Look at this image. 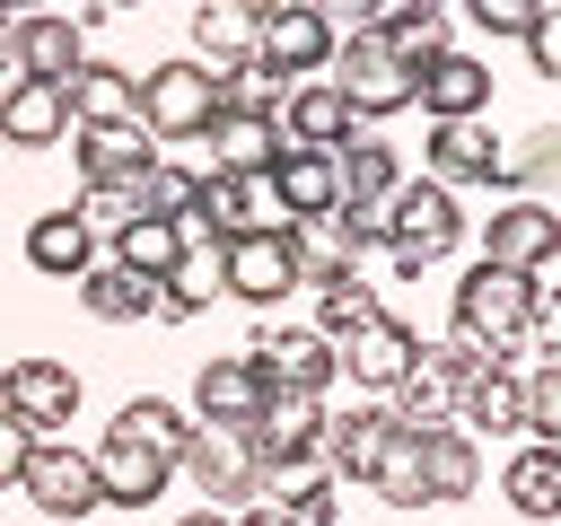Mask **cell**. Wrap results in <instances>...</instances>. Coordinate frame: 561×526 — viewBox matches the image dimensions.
Instances as JSON below:
<instances>
[{"label": "cell", "instance_id": "cell-50", "mask_svg": "<svg viewBox=\"0 0 561 526\" xmlns=\"http://www.w3.org/2000/svg\"><path fill=\"white\" fill-rule=\"evenodd\" d=\"M245 9H254V18H263V9H316V0H245Z\"/></svg>", "mask_w": 561, "mask_h": 526}, {"label": "cell", "instance_id": "cell-18", "mask_svg": "<svg viewBox=\"0 0 561 526\" xmlns=\"http://www.w3.org/2000/svg\"><path fill=\"white\" fill-rule=\"evenodd\" d=\"M272 123H280V140H289V149H333V140H351V132H359L333 79H289V96H280V114H272Z\"/></svg>", "mask_w": 561, "mask_h": 526}, {"label": "cell", "instance_id": "cell-31", "mask_svg": "<svg viewBox=\"0 0 561 526\" xmlns=\"http://www.w3.org/2000/svg\"><path fill=\"white\" fill-rule=\"evenodd\" d=\"M500 491H508V508L517 517H561V447H543V438H526L517 456H508V473H500Z\"/></svg>", "mask_w": 561, "mask_h": 526}, {"label": "cell", "instance_id": "cell-19", "mask_svg": "<svg viewBox=\"0 0 561 526\" xmlns=\"http://www.w3.org/2000/svg\"><path fill=\"white\" fill-rule=\"evenodd\" d=\"M158 167V140L140 123H79V175L88 184H140Z\"/></svg>", "mask_w": 561, "mask_h": 526}, {"label": "cell", "instance_id": "cell-5", "mask_svg": "<svg viewBox=\"0 0 561 526\" xmlns=\"http://www.w3.org/2000/svg\"><path fill=\"white\" fill-rule=\"evenodd\" d=\"M456 324H473L482 342L517 351V333L535 324V289H526V272H508V263H473V272L456 281Z\"/></svg>", "mask_w": 561, "mask_h": 526}, {"label": "cell", "instance_id": "cell-37", "mask_svg": "<svg viewBox=\"0 0 561 526\" xmlns=\"http://www.w3.org/2000/svg\"><path fill=\"white\" fill-rule=\"evenodd\" d=\"M210 88H219V105H228V114H280V96H289V70H272L263 53H245V61L210 70Z\"/></svg>", "mask_w": 561, "mask_h": 526}, {"label": "cell", "instance_id": "cell-26", "mask_svg": "<svg viewBox=\"0 0 561 526\" xmlns=\"http://www.w3.org/2000/svg\"><path fill=\"white\" fill-rule=\"evenodd\" d=\"M61 132H70V105H61L53 79H18V88L0 96V140H9V149H53Z\"/></svg>", "mask_w": 561, "mask_h": 526}, {"label": "cell", "instance_id": "cell-49", "mask_svg": "<svg viewBox=\"0 0 561 526\" xmlns=\"http://www.w3.org/2000/svg\"><path fill=\"white\" fill-rule=\"evenodd\" d=\"M175 526H228V517H219V500H202V508H193V517H175Z\"/></svg>", "mask_w": 561, "mask_h": 526}, {"label": "cell", "instance_id": "cell-43", "mask_svg": "<svg viewBox=\"0 0 561 526\" xmlns=\"http://www.w3.org/2000/svg\"><path fill=\"white\" fill-rule=\"evenodd\" d=\"M131 210H140V184H79V228L88 237H114Z\"/></svg>", "mask_w": 561, "mask_h": 526}, {"label": "cell", "instance_id": "cell-20", "mask_svg": "<svg viewBox=\"0 0 561 526\" xmlns=\"http://www.w3.org/2000/svg\"><path fill=\"white\" fill-rule=\"evenodd\" d=\"M386 438H394V421H386L377 403L324 412V447H316V465H333V482H368V465L386 456Z\"/></svg>", "mask_w": 561, "mask_h": 526}, {"label": "cell", "instance_id": "cell-38", "mask_svg": "<svg viewBox=\"0 0 561 526\" xmlns=\"http://www.w3.org/2000/svg\"><path fill=\"white\" fill-rule=\"evenodd\" d=\"M114 430H131L140 447H158V456H175V447L193 438V412H184V403H167V395H131V403L114 412Z\"/></svg>", "mask_w": 561, "mask_h": 526}, {"label": "cell", "instance_id": "cell-3", "mask_svg": "<svg viewBox=\"0 0 561 526\" xmlns=\"http://www.w3.org/2000/svg\"><path fill=\"white\" fill-rule=\"evenodd\" d=\"M333 88H342V105H351V123H386V114H403L412 105V61H394L386 44H377V26L368 35H342L333 44Z\"/></svg>", "mask_w": 561, "mask_h": 526}, {"label": "cell", "instance_id": "cell-36", "mask_svg": "<svg viewBox=\"0 0 561 526\" xmlns=\"http://www.w3.org/2000/svg\"><path fill=\"white\" fill-rule=\"evenodd\" d=\"M175 254H184V228H175V219H158V210H131V219L114 228V263H123V272H140V281H158Z\"/></svg>", "mask_w": 561, "mask_h": 526}, {"label": "cell", "instance_id": "cell-51", "mask_svg": "<svg viewBox=\"0 0 561 526\" xmlns=\"http://www.w3.org/2000/svg\"><path fill=\"white\" fill-rule=\"evenodd\" d=\"M18 9H44V0H0V18H18Z\"/></svg>", "mask_w": 561, "mask_h": 526}, {"label": "cell", "instance_id": "cell-41", "mask_svg": "<svg viewBox=\"0 0 561 526\" xmlns=\"http://www.w3.org/2000/svg\"><path fill=\"white\" fill-rule=\"evenodd\" d=\"M368 491H377V500H394V508H421V438H403V430H394V438H386V456L368 465Z\"/></svg>", "mask_w": 561, "mask_h": 526}, {"label": "cell", "instance_id": "cell-15", "mask_svg": "<svg viewBox=\"0 0 561 526\" xmlns=\"http://www.w3.org/2000/svg\"><path fill=\"white\" fill-rule=\"evenodd\" d=\"M333 359L351 368V386L386 395V386H394V377H403V368L421 359V333H412V324H394V316L377 307V316H368L359 333H342V342H333Z\"/></svg>", "mask_w": 561, "mask_h": 526}, {"label": "cell", "instance_id": "cell-8", "mask_svg": "<svg viewBox=\"0 0 561 526\" xmlns=\"http://www.w3.org/2000/svg\"><path fill=\"white\" fill-rule=\"evenodd\" d=\"M245 359H254L263 386H289V395H324V386L342 377V359H333V342H324L316 324H263V333L245 342Z\"/></svg>", "mask_w": 561, "mask_h": 526}, {"label": "cell", "instance_id": "cell-17", "mask_svg": "<svg viewBox=\"0 0 561 526\" xmlns=\"http://www.w3.org/2000/svg\"><path fill=\"white\" fill-rule=\"evenodd\" d=\"M61 105H70V123H140V70L88 53V61L61 79Z\"/></svg>", "mask_w": 561, "mask_h": 526}, {"label": "cell", "instance_id": "cell-30", "mask_svg": "<svg viewBox=\"0 0 561 526\" xmlns=\"http://www.w3.org/2000/svg\"><path fill=\"white\" fill-rule=\"evenodd\" d=\"M202 140H210V167H237V175H245V167H272V158L289 149L272 114H228V105L202 123Z\"/></svg>", "mask_w": 561, "mask_h": 526}, {"label": "cell", "instance_id": "cell-7", "mask_svg": "<svg viewBox=\"0 0 561 526\" xmlns=\"http://www.w3.org/2000/svg\"><path fill=\"white\" fill-rule=\"evenodd\" d=\"M219 289L245 298V307H280L298 289V263H289V228H245L219 245Z\"/></svg>", "mask_w": 561, "mask_h": 526}, {"label": "cell", "instance_id": "cell-32", "mask_svg": "<svg viewBox=\"0 0 561 526\" xmlns=\"http://www.w3.org/2000/svg\"><path fill=\"white\" fill-rule=\"evenodd\" d=\"M552 175H561V123H535L508 149H491V184L500 193H543Z\"/></svg>", "mask_w": 561, "mask_h": 526}, {"label": "cell", "instance_id": "cell-35", "mask_svg": "<svg viewBox=\"0 0 561 526\" xmlns=\"http://www.w3.org/2000/svg\"><path fill=\"white\" fill-rule=\"evenodd\" d=\"M333 184H342V202H386L394 184H403V167H394V149L386 140H333Z\"/></svg>", "mask_w": 561, "mask_h": 526}, {"label": "cell", "instance_id": "cell-24", "mask_svg": "<svg viewBox=\"0 0 561 526\" xmlns=\"http://www.w3.org/2000/svg\"><path fill=\"white\" fill-rule=\"evenodd\" d=\"M456 430L517 438V368H508V359H482V368L456 377Z\"/></svg>", "mask_w": 561, "mask_h": 526}, {"label": "cell", "instance_id": "cell-39", "mask_svg": "<svg viewBox=\"0 0 561 526\" xmlns=\"http://www.w3.org/2000/svg\"><path fill=\"white\" fill-rule=\"evenodd\" d=\"M377 44L394 53V61H430V53H447V9H394L386 26H377Z\"/></svg>", "mask_w": 561, "mask_h": 526}, {"label": "cell", "instance_id": "cell-40", "mask_svg": "<svg viewBox=\"0 0 561 526\" xmlns=\"http://www.w3.org/2000/svg\"><path fill=\"white\" fill-rule=\"evenodd\" d=\"M368 316H377V289H368L359 272H342V281H324V289H316V333H324V342L359 333Z\"/></svg>", "mask_w": 561, "mask_h": 526}, {"label": "cell", "instance_id": "cell-54", "mask_svg": "<svg viewBox=\"0 0 561 526\" xmlns=\"http://www.w3.org/2000/svg\"><path fill=\"white\" fill-rule=\"evenodd\" d=\"M0 26H9V18H0Z\"/></svg>", "mask_w": 561, "mask_h": 526}, {"label": "cell", "instance_id": "cell-44", "mask_svg": "<svg viewBox=\"0 0 561 526\" xmlns=\"http://www.w3.org/2000/svg\"><path fill=\"white\" fill-rule=\"evenodd\" d=\"M543 9H552V0H465V18H473L482 35H526Z\"/></svg>", "mask_w": 561, "mask_h": 526}, {"label": "cell", "instance_id": "cell-29", "mask_svg": "<svg viewBox=\"0 0 561 526\" xmlns=\"http://www.w3.org/2000/svg\"><path fill=\"white\" fill-rule=\"evenodd\" d=\"M79 298H88V316H96V324H140V316L158 324V281H140V272H123L114 254L79 272Z\"/></svg>", "mask_w": 561, "mask_h": 526}, {"label": "cell", "instance_id": "cell-21", "mask_svg": "<svg viewBox=\"0 0 561 526\" xmlns=\"http://www.w3.org/2000/svg\"><path fill=\"white\" fill-rule=\"evenodd\" d=\"M491 132H482V114H465V123H430V140H421V158H430V184H447V193H465V184H491Z\"/></svg>", "mask_w": 561, "mask_h": 526}, {"label": "cell", "instance_id": "cell-47", "mask_svg": "<svg viewBox=\"0 0 561 526\" xmlns=\"http://www.w3.org/2000/svg\"><path fill=\"white\" fill-rule=\"evenodd\" d=\"M228 526H298V517H289L280 500H254V508H245V517H228Z\"/></svg>", "mask_w": 561, "mask_h": 526}, {"label": "cell", "instance_id": "cell-10", "mask_svg": "<svg viewBox=\"0 0 561 526\" xmlns=\"http://www.w3.org/2000/svg\"><path fill=\"white\" fill-rule=\"evenodd\" d=\"M88 465H96V500H105V508H149V500L175 482V456L140 447L131 430H105V438L88 447Z\"/></svg>", "mask_w": 561, "mask_h": 526}, {"label": "cell", "instance_id": "cell-23", "mask_svg": "<svg viewBox=\"0 0 561 526\" xmlns=\"http://www.w3.org/2000/svg\"><path fill=\"white\" fill-rule=\"evenodd\" d=\"M386 395H394V412H386V421H394L403 438H421V430H447V421H456V377H447L430 351H421Z\"/></svg>", "mask_w": 561, "mask_h": 526}, {"label": "cell", "instance_id": "cell-48", "mask_svg": "<svg viewBox=\"0 0 561 526\" xmlns=\"http://www.w3.org/2000/svg\"><path fill=\"white\" fill-rule=\"evenodd\" d=\"M18 79H26V70H18V53H9V35H0V96H9Z\"/></svg>", "mask_w": 561, "mask_h": 526}, {"label": "cell", "instance_id": "cell-4", "mask_svg": "<svg viewBox=\"0 0 561 526\" xmlns=\"http://www.w3.org/2000/svg\"><path fill=\"white\" fill-rule=\"evenodd\" d=\"M245 447H254L263 473H272V465H316V447H324V395L263 386V403H254V421H245Z\"/></svg>", "mask_w": 561, "mask_h": 526}, {"label": "cell", "instance_id": "cell-53", "mask_svg": "<svg viewBox=\"0 0 561 526\" xmlns=\"http://www.w3.org/2000/svg\"><path fill=\"white\" fill-rule=\"evenodd\" d=\"M430 9H447V0H430Z\"/></svg>", "mask_w": 561, "mask_h": 526}, {"label": "cell", "instance_id": "cell-46", "mask_svg": "<svg viewBox=\"0 0 561 526\" xmlns=\"http://www.w3.org/2000/svg\"><path fill=\"white\" fill-rule=\"evenodd\" d=\"M26 456H35V430H26L18 412H0V491H18V473H26Z\"/></svg>", "mask_w": 561, "mask_h": 526}, {"label": "cell", "instance_id": "cell-13", "mask_svg": "<svg viewBox=\"0 0 561 526\" xmlns=\"http://www.w3.org/2000/svg\"><path fill=\"white\" fill-rule=\"evenodd\" d=\"M0 35H9L18 70H26V79H53V88H61V79H70L79 61H88V35H79V26L61 18V9H18V18H9Z\"/></svg>", "mask_w": 561, "mask_h": 526}, {"label": "cell", "instance_id": "cell-33", "mask_svg": "<svg viewBox=\"0 0 561 526\" xmlns=\"http://www.w3.org/2000/svg\"><path fill=\"white\" fill-rule=\"evenodd\" d=\"M219 298V245H184L167 272H158V324H184Z\"/></svg>", "mask_w": 561, "mask_h": 526}, {"label": "cell", "instance_id": "cell-22", "mask_svg": "<svg viewBox=\"0 0 561 526\" xmlns=\"http://www.w3.org/2000/svg\"><path fill=\"white\" fill-rule=\"evenodd\" d=\"M254 403H263V377H254V359H245V351L202 359V377H193V421H228V430H245V421H254Z\"/></svg>", "mask_w": 561, "mask_h": 526}, {"label": "cell", "instance_id": "cell-25", "mask_svg": "<svg viewBox=\"0 0 561 526\" xmlns=\"http://www.w3.org/2000/svg\"><path fill=\"white\" fill-rule=\"evenodd\" d=\"M465 491H482V447H473V430H421V500H465Z\"/></svg>", "mask_w": 561, "mask_h": 526}, {"label": "cell", "instance_id": "cell-28", "mask_svg": "<svg viewBox=\"0 0 561 526\" xmlns=\"http://www.w3.org/2000/svg\"><path fill=\"white\" fill-rule=\"evenodd\" d=\"M26 263H35L44 281H79V272L96 263V237L79 228V210H35V219H26Z\"/></svg>", "mask_w": 561, "mask_h": 526}, {"label": "cell", "instance_id": "cell-6", "mask_svg": "<svg viewBox=\"0 0 561 526\" xmlns=\"http://www.w3.org/2000/svg\"><path fill=\"white\" fill-rule=\"evenodd\" d=\"M175 473L210 500H254L263 491V465H254L245 430H228V421H193V438L175 447Z\"/></svg>", "mask_w": 561, "mask_h": 526}, {"label": "cell", "instance_id": "cell-52", "mask_svg": "<svg viewBox=\"0 0 561 526\" xmlns=\"http://www.w3.org/2000/svg\"><path fill=\"white\" fill-rule=\"evenodd\" d=\"M105 9H140V0H105Z\"/></svg>", "mask_w": 561, "mask_h": 526}, {"label": "cell", "instance_id": "cell-9", "mask_svg": "<svg viewBox=\"0 0 561 526\" xmlns=\"http://www.w3.org/2000/svg\"><path fill=\"white\" fill-rule=\"evenodd\" d=\"M482 263H508V272H535V263H561V210L543 193H508L482 228Z\"/></svg>", "mask_w": 561, "mask_h": 526}, {"label": "cell", "instance_id": "cell-2", "mask_svg": "<svg viewBox=\"0 0 561 526\" xmlns=\"http://www.w3.org/2000/svg\"><path fill=\"white\" fill-rule=\"evenodd\" d=\"M219 114V88H210V61H158L140 70V132L149 140H202V123Z\"/></svg>", "mask_w": 561, "mask_h": 526}, {"label": "cell", "instance_id": "cell-27", "mask_svg": "<svg viewBox=\"0 0 561 526\" xmlns=\"http://www.w3.org/2000/svg\"><path fill=\"white\" fill-rule=\"evenodd\" d=\"M272 193H280L289 228L316 219V210H333V202H342V184H333V149H280V158H272Z\"/></svg>", "mask_w": 561, "mask_h": 526}, {"label": "cell", "instance_id": "cell-42", "mask_svg": "<svg viewBox=\"0 0 561 526\" xmlns=\"http://www.w3.org/2000/svg\"><path fill=\"white\" fill-rule=\"evenodd\" d=\"M193 193H202V175H193V167H167V158H158V167L140 175V210H158V219H184V210H193Z\"/></svg>", "mask_w": 561, "mask_h": 526}, {"label": "cell", "instance_id": "cell-16", "mask_svg": "<svg viewBox=\"0 0 561 526\" xmlns=\"http://www.w3.org/2000/svg\"><path fill=\"white\" fill-rule=\"evenodd\" d=\"M254 35H263L254 53H263L272 70H289V79H298V70H333V44H342V35L324 26V9H263Z\"/></svg>", "mask_w": 561, "mask_h": 526}, {"label": "cell", "instance_id": "cell-1", "mask_svg": "<svg viewBox=\"0 0 561 526\" xmlns=\"http://www.w3.org/2000/svg\"><path fill=\"white\" fill-rule=\"evenodd\" d=\"M456 245H465L456 193L430 184V175H403V184L386 193V254H394V272H421V263H438V254H456Z\"/></svg>", "mask_w": 561, "mask_h": 526}, {"label": "cell", "instance_id": "cell-11", "mask_svg": "<svg viewBox=\"0 0 561 526\" xmlns=\"http://www.w3.org/2000/svg\"><path fill=\"white\" fill-rule=\"evenodd\" d=\"M18 491H26L44 517H88V508H105V500H96V465H88V447H61V438H35Z\"/></svg>", "mask_w": 561, "mask_h": 526}, {"label": "cell", "instance_id": "cell-14", "mask_svg": "<svg viewBox=\"0 0 561 526\" xmlns=\"http://www.w3.org/2000/svg\"><path fill=\"white\" fill-rule=\"evenodd\" d=\"M412 105L430 114V123H465V114H482L491 105V70L473 61V53H430L421 70H412Z\"/></svg>", "mask_w": 561, "mask_h": 526}, {"label": "cell", "instance_id": "cell-45", "mask_svg": "<svg viewBox=\"0 0 561 526\" xmlns=\"http://www.w3.org/2000/svg\"><path fill=\"white\" fill-rule=\"evenodd\" d=\"M517 44H526V70H535V79H561V9H543Z\"/></svg>", "mask_w": 561, "mask_h": 526}, {"label": "cell", "instance_id": "cell-34", "mask_svg": "<svg viewBox=\"0 0 561 526\" xmlns=\"http://www.w3.org/2000/svg\"><path fill=\"white\" fill-rule=\"evenodd\" d=\"M263 35H254V9L245 0H202L193 9V61H210V70H228V61H245Z\"/></svg>", "mask_w": 561, "mask_h": 526}, {"label": "cell", "instance_id": "cell-12", "mask_svg": "<svg viewBox=\"0 0 561 526\" xmlns=\"http://www.w3.org/2000/svg\"><path fill=\"white\" fill-rule=\"evenodd\" d=\"M0 412H18L35 438L61 430V421L79 412V368H70V359H9V368H0Z\"/></svg>", "mask_w": 561, "mask_h": 526}]
</instances>
